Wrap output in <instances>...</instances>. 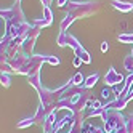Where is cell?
Returning a JSON list of instances; mask_svg holds the SVG:
<instances>
[{
	"label": "cell",
	"instance_id": "cell-1",
	"mask_svg": "<svg viewBox=\"0 0 133 133\" xmlns=\"http://www.w3.org/2000/svg\"><path fill=\"white\" fill-rule=\"evenodd\" d=\"M104 82H106V85H109V87H114V85H117L120 82H123V77L114 69V68H109L108 74L104 75Z\"/></svg>",
	"mask_w": 133,
	"mask_h": 133
},
{
	"label": "cell",
	"instance_id": "cell-2",
	"mask_svg": "<svg viewBox=\"0 0 133 133\" xmlns=\"http://www.w3.org/2000/svg\"><path fill=\"white\" fill-rule=\"evenodd\" d=\"M112 6L117 8V10L122 11V13H128V11L133 10V3H130V2H120V0H112Z\"/></svg>",
	"mask_w": 133,
	"mask_h": 133
},
{
	"label": "cell",
	"instance_id": "cell-3",
	"mask_svg": "<svg viewBox=\"0 0 133 133\" xmlns=\"http://www.w3.org/2000/svg\"><path fill=\"white\" fill-rule=\"evenodd\" d=\"M98 79H99V75H98V74H93V75H90V77H87V79H85V82H83V87H85V88H91V87H95V85H96V82H98Z\"/></svg>",
	"mask_w": 133,
	"mask_h": 133
},
{
	"label": "cell",
	"instance_id": "cell-4",
	"mask_svg": "<svg viewBox=\"0 0 133 133\" xmlns=\"http://www.w3.org/2000/svg\"><path fill=\"white\" fill-rule=\"evenodd\" d=\"M35 123V119H34V116L32 117H29V119H23V120H19L18 122V128H27V127H31V125H34Z\"/></svg>",
	"mask_w": 133,
	"mask_h": 133
},
{
	"label": "cell",
	"instance_id": "cell-5",
	"mask_svg": "<svg viewBox=\"0 0 133 133\" xmlns=\"http://www.w3.org/2000/svg\"><path fill=\"white\" fill-rule=\"evenodd\" d=\"M112 95H114L112 88H103V91H101V96L104 99H108V103H111L112 99H116V98H112Z\"/></svg>",
	"mask_w": 133,
	"mask_h": 133
},
{
	"label": "cell",
	"instance_id": "cell-6",
	"mask_svg": "<svg viewBox=\"0 0 133 133\" xmlns=\"http://www.w3.org/2000/svg\"><path fill=\"white\" fill-rule=\"evenodd\" d=\"M123 64H125V69H127L130 74H133V56H131V55H128L127 58H125Z\"/></svg>",
	"mask_w": 133,
	"mask_h": 133
},
{
	"label": "cell",
	"instance_id": "cell-7",
	"mask_svg": "<svg viewBox=\"0 0 133 133\" xmlns=\"http://www.w3.org/2000/svg\"><path fill=\"white\" fill-rule=\"evenodd\" d=\"M83 82H85V79H83V75L79 72V74H75L74 77H72V80H71V83L72 85H75V87H77V85H83Z\"/></svg>",
	"mask_w": 133,
	"mask_h": 133
},
{
	"label": "cell",
	"instance_id": "cell-8",
	"mask_svg": "<svg viewBox=\"0 0 133 133\" xmlns=\"http://www.w3.org/2000/svg\"><path fill=\"white\" fill-rule=\"evenodd\" d=\"M125 131L127 133H133V116L127 117V120H125Z\"/></svg>",
	"mask_w": 133,
	"mask_h": 133
},
{
	"label": "cell",
	"instance_id": "cell-9",
	"mask_svg": "<svg viewBox=\"0 0 133 133\" xmlns=\"http://www.w3.org/2000/svg\"><path fill=\"white\" fill-rule=\"evenodd\" d=\"M119 42H123V43H133V34H131V35H127V34L119 35Z\"/></svg>",
	"mask_w": 133,
	"mask_h": 133
},
{
	"label": "cell",
	"instance_id": "cell-10",
	"mask_svg": "<svg viewBox=\"0 0 133 133\" xmlns=\"http://www.w3.org/2000/svg\"><path fill=\"white\" fill-rule=\"evenodd\" d=\"M0 80H2V85H3V87L5 88H8V87H10V75H8L6 72H2V79H0Z\"/></svg>",
	"mask_w": 133,
	"mask_h": 133
},
{
	"label": "cell",
	"instance_id": "cell-11",
	"mask_svg": "<svg viewBox=\"0 0 133 133\" xmlns=\"http://www.w3.org/2000/svg\"><path fill=\"white\" fill-rule=\"evenodd\" d=\"M43 11H45V19L48 21V23H51V11H50V8H48V6H45V8H43Z\"/></svg>",
	"mask_w": 133,
	"mask_h": 133
},
{
	"label": "cell",
	"instance_id": "cell-12",
	"mask_svg": "<svg viewBox=\"0 0 133 133\" xmlns=\"http://www.w3.org/2000/svg\"><path fill=\"white\" fill-rule=\"evenodd\" d=\"M122 96L125 98V101H130V99H133V88H130V90H128V93L122 95Z\"/></svg>",
	"mask_w": 133,
	"mask_h": 133
},
{
	"label": "cell",
	"instance_id": "cell-13",
	"mask_svg": "<svg viewBox=\"0 0 133 133\" xmlns=\"http://www.w3.org/2000/svg\"><path fill=\"white\" fill-rule=\"evenodd\" d=\"M82 63H83V59H82V58H79V56H75V58H74V66H75V68H79Z\"/></svg>",
	"mask_w": 133,
	"mask_h": 133
},
{
	"label": "cell",
	"instance_id": "cell-14",
	"mask_svg": "<svg viewBox=\"0 0 133 133\" xmlns=\"http://www.w3.org/2000/svg\"><path fill=\"white\" fill-rule=\"evenodd\" d=\"M109 50V45H108V42H103L101 43V51H104V53H106Z\"/></svg>",
	"mask_w": 133,
	"mask_h": 133
},
{
	"label": "cell",
	"instance_id": "cell-15",
	"mask_svg": "<svg viewBox=\"0 0 133 133\" xmlns=\"http://www.w3.org/2000/svg\"><path fill=\"white\" fill-rule=\"evenodd\" d=\"M66 2H68V0H58V6H64Z\"/></svg>",
	"mask_w": 133,
	"mask_h": 133
},
{
	"label": "cell",
	"instance_id": "cell-16",
	"mask_svg": "<svg viewBox=\"0 0 133 133\" xmlns=\"http://www.w3.org/2000/svg\"><path fill=\"white\" fill-rule=\"evenodd\" d=\"M96 133H108V131L104 130V128H98V130H96Z\"/></svg>",
	"mask_w": 133,
	"mask_h": 133
},
{
	"label": "cell",
	"instance_id": "cell-17",
	"mask_svg": "<svg viewBox=\"0 0 133 133\" xmlns=\"http://www.w3.org/2000/svg\"><path fill=\"white\" fill-rule=\"evenodd\" d=\"M42 2L45 3V6H48V5H50V2H51V0H42Z\"/></svg>",
	"mask_w": 133,
	"mask_h": 133
},
{
	"label": "cell",
	"instance_id": "cell-18",
	"mask_svg": "<svg viewBox=\"0 0 133 133\" xmlns=\"http://www.w3.org/2000/svg\"><path fill=\"white\" fill-rule=\"evenodd\" d=\"M19 2H21V0H16V5H19Z\"/></svg>",
	"mask_w": 133,
	"mask_h": 133
},
{
	"label": "cell",
	"instance_id": "cell-19",
	"mask_svg": "<svg viewBox=\"0 0 133 133\" xmlns=\"http://www.w3.org/2000/svg\"><path fill=\"white\" fill-rule=\"evenodd\" d=\"M131 56H133V50H131Z\"/></svg>",
	"mask_w": 133,
	"mask_h": 133
}]
</instances>
